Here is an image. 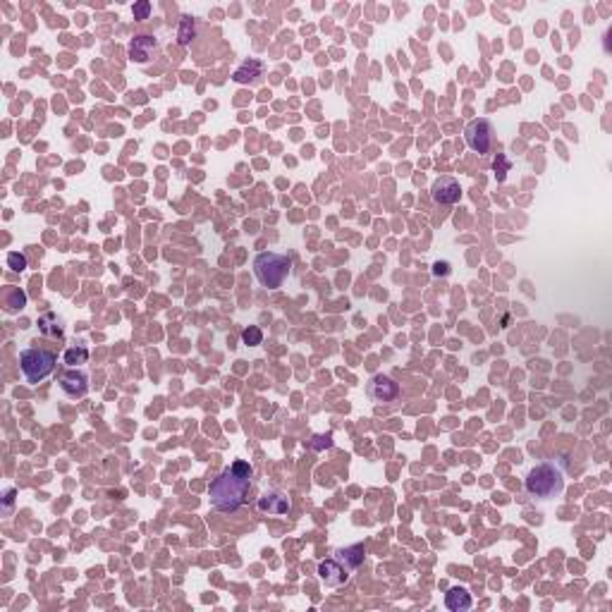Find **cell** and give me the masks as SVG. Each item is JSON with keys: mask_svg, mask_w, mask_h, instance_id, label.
<instances>
[{"mask_svg": "<svg viewBox=\"0 0 612 612\" xmlns=\"http://www.w3.org/2000/svg\"><path fill=\"white\" fill-rule=\"evenodd\" d=\"M366 393H369V397L373 400V402H397L400 395H402V388H400V383H395L390 375H373V378L369 380V385H366Z\"/></svg>", "mask_w": 612, "mask_h": 612, "instance_id": "obj_6", "label": "cell"}, {"mask_svg": "<svg viewBox=\"0 0 612 612\" xmlns=\"http://www.w3.org/2000/svg\"><path fill=\"white\" fill-rule=\"evenodd\" d=\"M459 197H461V187L455 177H440V179H435L433 187H430V199H433V204L452 206L459 201Z\"/></svg>", "mask_w": 612, "mask_h": 612, "instance_id": "obj_9", "label": "cell"}, {"mask_svg": "<svg viewBox=\"0 0 612 612\" xmlns=\"http://www.w3.org/2000/svg\"><path fill=\"white\" fill-rule=\"evenodd\" d=\"M263 72H265V65L261 63V60H244L242 65H239L237 69H234V74H232V79L237 84H256L259 82L261 77H263Z\"/></svg>", "mask_w": 612, "mask_h": 612, "instance_id": "obj_12", "label": "cell"}, {"mask_svg": "<svg viewBox=\"0 0 612 612\" xmlns=\"http://www.w3.org/2000/svg\"><path fill=\"white\" fill-rule=\"evenodd\" d=\"M58 354L46 347H27L19 352V369L29 383H41L55 371Z\"/></svg>", "mask_w": 612, "mask_h": 612, "instance_id": "obj_4", "label": "cell"}, {"mask_svg": "<svg viewBox=\"0 0 612 612\" xmlns=\"http://www.w3.org/2000/svg\"><path fill=\"white\" fill-rule=\"evenodd\" d=\"M155 48H158V39L149 36V34H139V36H134L127 46L129 60H132V63H139V65L149 63V60L153 58Z\"/></svg>", "mask_w": 612, "mask_h": 612, "instance_id": "obj_11", "label": "cell"}, {"mask_svg": "<svg viewBox=\"0 0 612 612\" xmlns=\"http://www.w3.org/2000/svg\"><path fill=\"white\" fill-rule=\"evenodd\" d=\"M256 510L265 516H285L292 512V503L283 490H265L259 500H256Z\"/></svg>", "mask_w": 612, "mask_h": 612, "instance_id": "obj_7", "label": "cell"}, {"mask_svg": "<svg viewBox=\"0 0 612 612\" xmlns=\"http://www.w3.org/2000/svg\"><path fill=\"white\" fill-rule=\"evenodd\" d=\"M309 445L316 450V452H320V450H328V448H333V435H330V433H325V435H314Z\"/></svg>", "mask_w": 612, "mask_h": 612, "instance_id": "obj_23", "label": "cell"}, {"mask_svg": "<svg viewBox=\"0 0 612 612\" xmlns=\"http://www.w3.org/2000/svg\"><path fill=\"white\" fill-rule=\"evenodd\" d=\"M63 361L65 366H69V369H77V366L87 364L89 361V349L84 347V345H77V347H67L63 354Z\"/></svg>", "mask_w": 612, "mask_h": 612, "instance_id": "obj_17", "label": "cell"}, {"mask_svg": "<svg viewBox=\"0 0 612 612\" xmlns=\"http://www.w3.org/2000/svg\"><path fill=\"white\" fill-rule=\"evenodd\" d=\"M8 265L12 270H17V273H22V270H27V256L19 254V252H10L8 254Z\"/></svg>", "mask_w": 612, "mask_h": 612, "instance_id": "obj_21", "label": "cell"}, {"mask_svg": "<svg viewBox=\"0 0 612 612\" xmlns=\"http://www.w3.org/2000/svg\"><path fill=\"white\" fill-rule=\"evenodd\" d=\"M445 605H448V610H452V612L469 610L471 608L469 591H466L464 586H455V589H450V593L445 595Z\"/></svg>", "mask_w": 612, "mask_h": 612, "instance_id": "obj_14", "label": "cell"}, {"mask_svg": "<svg viewBox=\"0 0 612 612\" xmlns=\"http://www.w3.org/2000/svg\"><path fill=\"white\" fill-rule=\"evenodd\" d=\"M524 488L531 498L550 500L565 490V474H562V469L555 461H543V464H536L526 474Z\"/></svg>", "mask_w": 612, "mask_h": 612, "instance_id": "obj_2", "label": "cell"}, {"mask_svg": "<svg viewBox=\"0 0 612 612\" xmlns=\"http://www.w3.org/2000/svg\"><path fill=\"white\" fill-rule=\"evenodd\" d=\"M12 498H14V488H8V493H5V512H10V507H12Z\"/></svg>", "mask_w": 612, "mask_h": 612, "instance_id": "obj_25", "label": "cell"}, {"mask_svg": "<svg viewBox=\"0 0 612 612\" xmlns=\"http://www.w3.org/2000/svg\"><path fill=\"white\" fill-rule=\"evenodd\" d=\"M197 39V22H194L189 14H184L179 19V27H177V43L179 46H189V43Z\"/></svg>", "mask_w": 612, "mask_h": 612, "instance_id": "obj_16", "label": "cell"}, {"mask_svg": "<svg viewBox=\"0 0 612 612\" xmlns=\"http://www.w3.org/2000/svg\"><path fill=\"white\" fill-rule=\"evenodd\" d=\"M464 142H466V146H469L471 151H476L481 155L490 153L493 142H495L493 122H490V120H485V118L471 120V122L466 124V129H464Z\"/></svg>", "mask_w": 612, "mask_h": 612, "instance_id": "obj_5", "label": "cell"}, {"mask_svg": "<svg viewBox=\"0 0 612 612\" xmlns=\"http://www.w3.org/2000/svg\"><path fill=\"white\" fill-rule=\"evenodd\" d=\"M335 560H338L340 565L347 567V569H357V567H361V562L366 560V548L361 543L347 545V548H338L335 550Z\"/></svg>", "mask_w": 612, "mask_h": 612, "instance_id": "obj_13", "label": "cell"}, {"mask_svg": "<svg viewBox=\"0 0 612 612\" xmlns=\"http://www.w3.org/2000/svg\"><path fill=\"white\" fill-rule=\"evenodd\" d=\"M316 574H318L320 584L330 586V589H338V586L347 584L349 579V569L345 565H340L335 558L318 562V571H316Z\"/></svg>", "mask_w": 612, "mask_h": 612, "instance_id": "obj_8", "label": "cell"}, {"mask_svg": "<svg viewBox=\"0 0 612 612\" xmlns=\"http://www.w3.org/2000/svg\"><path fill=\"white\" fill-rule=\"evenodd\" d=\"M242 342L247 345V347H259V345L263 342V330H261L259 325H247V328L242 330Z\"/></svg>", "mask_w": 612, "mask_h": 612, "instance_id": "obj_20", "label": "cell"}, {"mask_svg": "<svg viewBox=\"0 0 612 612\" xmlns=\"http://www.w3.org/2000/svg\"><path fill=\"white\" fill-rule=\"evenodd\" d=\"M289 270H292V261L283 254L263 252L254 259V275L263 287L278 289L287 280Z\"/></svg>", "mask_w": 612, "mask_h": 612, "instance_id": "obj_3", "label": "cell"}, {"mask_svg": "<svg viewBox=\"0 0 612 612\" xmlns=\"http://www.w3.org/2000/svg\"><path fill=\"white\" fill-rule=\"evenodd\" d=\"M60 390H63L67 397L79 400V397H87L89 393V375L84 371L77 369H69L67 373L60 375Z\"/></svg>", "mask_w": 612, "mask_h": 612, "instance_id": "obj_10", "label": "cell"}, {"mask_svg": "<svg viewBox=\"0 0 612 612\" xmlns=\"http://www.w3.org/2000/svg\"><path fill=\"white\" fill-rule=\"evenodd\" d=\"M132 14H134V19H149L151 17V3H149V0H139V3H134Z\"/></svg>", "mask_w": 612, "mask_h": 612, "instance_id": "obj_22", "label": "cell"}, {"mask_svg": "<svg viewBox=\"0 0 612 612\" xmlns=\"http://www.w3.org/2000/svg\"><path fill=\"white\" fill-rule=\"evenodd\" d=\"M5 306H8L10 314H14V311H22L24 306H27V294L22 292L19 287H12L8 292V299H5Z\"/></svg>", "mask_w": 612, "mask_h": 612, "instance_id": "obj_19", "label": "cell"}, {"mask_svg": "<svg viewBox=\"0 0 612 612\" xmlns=\"http://www.w3.org/2000/svg\"><path fill=\"white\" fill-rule=\"evenodd\" d=\"M433 275H438V278H440V275H443V278H445V275H450V263H448V261H438V263L433 265Z\"/></svg>", "mask_w": 612, "mask_h": 612, "instance_id": "obj_24", "label": "cell"}, {"mask_svg": "<svg viewBox=\"0 0 612 612\" xmlns=\"http://www.w3.org/2000/svg\"><path fill=\"white\" fill-rule=\"evenodd\" d=\"M254 469L249 461L237 459L232 466L220 471L208 485V500L215 510L220 512H234L247 503L249 488H252Z\"/></svg>", "mask_w": 612, "mask_h": 612, "instance_id": "obj_1", "label": "cell"}, {"mask_svg": "<svg viewBox=\"0 0 612 612\" xmlns=\"http://www.w3.org/2000/svg\"><path fill=\"white\" fill-rule=\"evenodd\" d=\"M512 170V158L510 155H505V153H498L493 158V175H495V179H498V182H505V179H507V173Z\"/></svg>", "mask_w": 612, "mask_h": 612, "instance_id": "obj_18", "label": "cell"}, {"mask_svg": "<svg viewBox=\"0 0 612 612\" xmlns=\"http://www.w3.org/2000/svg\"><path fill=\"white\" fill-rule=\"evenodd\" d=\"M39 330H41L43 335H48V338H63L65 323H63V318H60L58 314L48 311V314H43L41 318H39Z\"/></svg>", "mask_w": 612, "mask_h": 612, "instance_id": "obj_15", "label": "cell"}]
</instances>
